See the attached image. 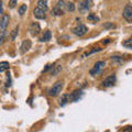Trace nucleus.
I'll list each match as a JSON object with an SVG mask.
<instances>
[{
  "label": "nucleus",
  "mask_w": 132,
  "mask_h": 132,
  "mask_svg": "<svg viewBox=\"0 0 132 132\" xmlns=\"http://www.w3.org/2000/svg\"><path fill=\"white\" fill-rule=\"evenodd\" d=\"M38 7L42 8V9H44V10L47 11V0H39Z\"/></svg>",
  "instance_id": "nucleus-16"
},
{
  "label": "nucleus",
  "mask_w": 132,
  "mask_h": 132,
  "mask_svg": "<svg viewBox=\"0 0 132 132\" xmlns=\"http://www.w3.org/2000/svg\"><path fill=\"white\" fill-rule=\"evenodd\" d=\"M116 81H117V78H116L114 75H110L106 78V79L102 81V85L105 86V87H112V86H114Z\"/></svg>",
  "instance_id": "nucleus-9"
},
{
  "label": "nucleus",
  "mask_w": 132,
  "mask_h": 132,
  "mask_svg": "<svg viewBox=\"0 0 132 132\" xmlns=\"http://www.w3.org/2000/svg\"><path fill=\"white\" fill-rule=\"evenodd\" d=\"M61 71H62V66H61V65H57V66H55V67H54V69L52 71V75L55 76V75H57V74H59Z\"/></svg>",
  "instance_id": "nucleus-20"
},
{
  "label": "nucleus",
  "mask_w": 132,
  "mask_h": 132,
  "mask_svg": "<svg viewBox=\"0 0 132 132\" xmlns=\"http://www.w3.org/2000/svg\"><path fill=\"white\" fill-rule=\"evenodd\" d=\"M122 45L123 46H126V47H128V48H132V38L125 41V42L122 43Z\"/></svg>",
  "instance_id": "nucleus-21"
},
{
  "label": "nucleus",
  "mask_w": 132,
  "mask_h": 132,
  "mask_svg": "<svg viewBox=\"0 0 132 132\" xmlns=\"http://www.w3.org/2000/svg\"><path fill=\"white\" fill-rule=\"evenodd\" d=\"M10 64L8 62H1L0 63V73H5L7 69H9Z\"/></svg>",
  "instance_id": "nucleus-14"
},
{
  "label": "nucleus",
  "mask_w": 132,
  "mask_h": 132,
  "mask_svg": "<svg viewBox=\"0 0 132 132\" xmlns=\"http://www.w3.org/2000/svg\"><path fill=\"white\" fill-rule=\"evenodd\" d=\"M66 10V2L64 0H60L59 2L56 3V6L53 8L52 10V15L54 16H59L64 13V11Z\"/></svg>",
  "instance_id": "nucleus-3"
},
{
  "label": "nucleus",
  "mask_w": 132,
  "mask_h": 132,
  "mask_svg": "<svg viewBox=\"0 0 132 132\" xmlns=\"http://www.w3.org/2000/svg\"><path fill=\"white\" fill-rule=\"evenodd\" d=\"M88 20H89V21H92V22H98L99 21V18H98V16L96 15V14H94V13H90L89 15H88Z\"/></svg>",
  "instance_id": "nucleus-19"
},
{
  "label": "nucleus",
  "mask_w": 132,
  "mask_h": 132,
  "mask_svg": "<svg viewBox=\"0 0 132 132\" xmlns=\"http://www.w3.org/2000/svg\"><path fill=\"white\" fill-rule=\"evenodd\" d=\"M75 10V5L73 2H67L66 3V11H69V12H73Z\"/></svg>",
  "instance_id": "nucleus-18"
},
{
  "label": "nucleus",
  "mask_w": 132,
  "mask_h": 132,
  "mask_svg": "<svg viewBox=\"0 0 132 132\" xmlns=\"http://www.w3.org/2000/svg\"><path fill=\"white\" fill-rule=\"evenodd\" d=\"M72 31H73V33L76 36H79V38H80V36L85 35L88 30H87V27H86V26H84V24H79V26H77L76 28H74Z\"/></svg>",
  "instance_id": "nucleus-5"
},
{
  "label": "nucleus",
  "mask_w": 132,
  "mask_h": 132,
  "mask_svg": "<svg viewBox=\"0 0 132 132\" xmlns=\"http://www.w3.org/2000/svg\"><path fill=\"white\" fill-rule=\"evenodd\" d=\"M104 27L105 28H109V27H113V26L111 23H108V24H104Z\"/></svg>",
  "instance_id": "nucleus-27"
},
{
  "label": "nucleus",
  "mask_w": 132,
  "mask_h": 132,
  "mask_svg": "<svg viewBox=\"0 0 132 132\" xmlns=\"http://www.w3.org/2000/svg\"><path fill=\"white\" fill-rule=\"evenodd\" d=\"M27 10H28V7H27V5H21L19 7V9H18V11H19V14L20 15H24V13L27 12Z\"/></svg>",
  "instance_id": "nucleus-17"
},
{
  "label": "nucleus",
  "mask_w": 132,
  "mask_h": 132,
  "mask_svg": "<svg viewBox=\"0 0 132 132\" xmlns=\"http://www.w3.org/2000/svg\"><path fill=\"white\" fill-rule=\"evenodd\" d=\"M82 96V90L80 89H76V90H74V92L69 95V101H72V102H75L77 100H79V98Z\"/></svg>",
  "instance_id": "nucleus-10"
},
{
  "label": "nucleus",
  "mask_w": 132,
  "mask_h": 132,
  "mask_svg": "<svg viewBox=\"0 0 132 132\" xmlns=\"http://www.w3.org/2000/svg\"><path fill=\"white\" fill-rule=\"evenodd\" d=\"M18 5V0H9V8L10 9H14Z\"/></svg>",
  "instance_id": "nucleus-24"
},
{
  "label": "nucleus",
  "mask_w": 132,
  "mask_h": 132,
  "mask_svg": "<svg viewBox=\"0 0 132 132\" xmlns=\"http://www.w3.org/2000/svg\"><path fill=\"white\" fill-rule=\"evenodd\" d=\"M92 5H93V1L92 0H82V1L79 3V7H78V10L80 12H87L90 8H92Z\"/></svg>",
  "instance_id": "nucleus-7"
},
{
  "label": "nucleus",
  "mask_w": 132,
  "mask_h": 132,
  "mask_svg": "<svg viewBox=\"0 0 132 132\" xmlns=\"http://www.w3.org/2000/svg\"><path fill=\"white\" fill-rule=\"evenodd\" d=\"M6 86H7V87H10V86H11V77H10V74H8V76H7Z\"/></svg>",
  "instance_id": "nucleus-25"
},
{
  "label": "nucleus",
  "mask_w": 132,
  "mask_h": 132,
  "mask_svg": "<svg viewBox=\"0 0 132 132\" xmlns=\"http://www.w3.org/2000/svg\"><path fill=\"white\" fill-rule=\"evenodd\" d=\"M105 65H106V63L104 61L97 62V63L95 64L94 68L90 69V75H92V76H96V75H98V74H100L101 71H102V68L105 67Z\"/></svg>",
  "instance_id": "nucleus-4"
},
{
  "label": "nucleus",
  "mask_w": 132,
  "mask_h": 132,
  "mask_svg": "<svg viewBox=\"0 0 132 132\" xmlns=\"http://www.w3.org/2000/svg\"><path fill=\"white\" fill-rule=\"evenodd\" d=\"M31 41L30 40H24L22 44H21V50H20V52H21V54H26V53L29 51V50L31 48Z\"/></svg>",
  "instance_id": "nucleus-11"
},
{
  "label": "nucleus",
  "mask_w": 132,
  "mask_h": 132,
  "mask_svg": "<svg viewBox=\"0 0 132 132\" xmlns=\"http://www.w3.org/2000/svg\"><path fill=\"white\" fill-rule=\"evenodd\" d=\"M18 32H19V27H15V28H14V30L12 31L11 35H10V38H11V40H12V41H13V40L15 39V36L18 35Z\"/></svg>",
  "instance_id": "nucleus-22"
},
{
  "label": "nucleus",
  "mask_w": 132,
  "mask_h": 132,
  "mask_svg": "<svg viewBox=\"0 0 132 132\" xmlns=\"http://www.w3.org/2000/svg\"><path fill=\"white\" fill-rule=\"evenodd\" d=\"M68 101H69V95L65 94V95H63V97H62V98L60 99V106L64 107L66 104H67Z\"/></svg>",
  "instance_id": "nucleus-13"
},
{
  "label": "nucleus",
  "mask_w": 132,
  "mask_h": 132,
  "mask_svg": "<svg viewBox=\"0 0 132 132\" xmlns=\"http://www.w3.org/2000/svg\"><path fill=\"white\" fill-rule=\"evenodd\" d=\"M64 87V81L63 80H57L55 84H53V86L48 89V95L51 97H55L57 95H60L62 92V89Z\"/></svg>",
  "instance_id": "nucleus-2"
},
{
  "label": "nucleus",
  "mask_w": 132,
  "mask_h": 132,
  "mask_svg": "<svg viewBox=\"0 0 132 132\" xmlns=\"http://www.w3.org/2000/svg\"><path fill=\"white\" fill-rule=\"evenodd\" d=\"M111 63H114V64H117V63H122V60L120 59L119 56H112L111 57Z\"/></svg>",
  "instance_id": "nucleus-23"
},
{
  "label": "nucleus",
  "mask_w": 132,
  "mask_h": 132,
  "mask_svg": "<svg viewBox=\"0 0 132 132\" xmlns=\"http://www.w3.org/2000/svg\"><path fill=\"white\" fill-rule=\"evenodd\" d=\"M40 31H41V28H40V24L39 23L34 22V23L31 24V27H30V33H31L33 36L38 35L39 33H40Z\"/></svg>",
  "instance_id": "nucleus-12"
},
{
  "label": "nucleus",
  "mask_w": 132,
  "mask_h": 132,
  "mask_svg": "<svg viewBox=\"0 0 132 132\" xmlns=\"http://www.w3.org/2000/svg\"><path fill=\"white\" fill-rule=\"evenodd\" d=\"M9 21H10V16L9 14H6L3 13L2 16H1V20H0V33H1V35H0V43H3V41H5V36H6V30H7V27L8 24H9Z\"/></svg>",
  "instance_id": "nucleus-1"
},
{
  "label": "nucleus",
  "mask_w": 132,
  "mask_h": 132,
  "mask_svg": "<svg viewBox=\"0 0 132 132\" xmlns=\"http://www.w3.org/2000/svg\"><path fill=\"white\" fill-rule=\"evenodd\" d=\"M33 15L35 16L36 19H45V15H46V10L42 9L40 7H36L34 10H33Z\"/></svg>",
  "instance_id": "nucleus-8"
},
{
  "label": "nucleus",
  "mask_w": 132,
  "mask_h": 132,
  "mask_svg": "<svg viewBox=\"0 0 132 132\" xmlns=\"http://www.w3.org/2000/svg\"><path fill=\"white\" fill-rule=\"evenodd\" d=\"M100 47H97V48H95V50H93V51H90L89 53H87V54H86V55H90V54H93V53H95V52H99V51H100Z\"/></svg>",
  "instance_id": "nucleus-26"
},
{
  "label": "nucleus",
  "mask_w": 132,
  "mask_h": 132,
  "mask_svg": "<svg viewBox=\"0 0 132 132\" xmlns=\"http://www.w3.org/2000/svg\"><path fill=\"white\" fill-rule=\"evenodd\" d=\"M122 15L128 22H132V5H130V3L126 5Z\"/></svg>",
  "instance_id": "nucleus-6"
},
{
  "label": "nucleus",
  "mask_w": 132,
  "mask_h": 132,
  "mask_svg": "<svg viewBox=\"0 0 132 132\" xmlns=\"http://www.w3.org/2000/svg\"><path fill=\"white\" fill-rule=\"evenodd\" d=\"M51 36H52V34H51V31H45V33H44V35L41 38V42H47V41H50L51 40Z\"/></svg>",
  "instance_id": "nucleus-15"
}]
</instances>
